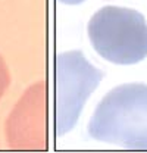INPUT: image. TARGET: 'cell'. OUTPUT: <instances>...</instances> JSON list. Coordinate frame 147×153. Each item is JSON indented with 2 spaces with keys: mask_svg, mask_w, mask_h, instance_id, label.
Wrapping results in <instances>:
<instances>
[{
  "mask_svg": "<svg viewBox=\"0 0 147 153\" xmlns=\"http://www.w3.org/2000/svg\"><path fill=\"white\" fill-rule=\"evenodd\" d=\"M87 131L97 141L147 150V85L129 82L110 90L97 105Z\"/></svg>",
  "mask_w": 147,
  "mask_h": 153,
  "instance_id": "6da1fadb",
  "label": "cell"
},
{
  "mask_svg": "<svg viewBox=\"0 0 147 153\" xmlns=\"http://www.w3.org/2000/svg\"><path fill=\"white\" fill-rule=\"evenodd\" d=\"M90 43L99 56L115 65H134L147 57V24L141 13L105 6L87 25Z\"/></svg>",
  "mask_w": 147,
  "mask_h": 153,
  "instance_id": "7a4b0ae2",
  "label": "cell"
},
{
  "mask_svg": "<svg viewBox=\"0 0 147 153\" xmlns=\"http://www.w3.org/2000/svg\"><path fill=\"white\" fill-rule=\"evenodd\" d=\"M53 72V128L56 137H62L75 127L88 97L105 74L78 50L57 55Z\"/></svg>",
  "mask_w": 147,
  "mask_h": 153,
  "instance_id": "3957f363",
  "label": "cell"
},
{
  "mask_svg": "<svg viewBox=\"0 0 147 153\" xmlns=\"http://www.w3.org/2000/svg\"><path fill=\"white\" fill-rule=\"evenodd\" d=\"M47 85L40 81L25 90L6 121V141L12 149L41 150L49 135Z\"/></svg>",
  "mask_w": 147,
  "mask_h": 153,
  "instance_id": "277c9868",
  "label": "cell"
},
{
  "mask_svg": "<svg viewBox=\"0 0 147 153\" xmlns=\"http://www.w3.org/2000/svg\"><path fill=\"white\" fill-rule=\"evenodd\" d=\"M9 84H10V74H9V69L6 66V62L0 56V99L3 97Z\"/></svg>",
  "mask_w": 147,
  "mask_h": 153,
  "instance_id": "5b68a950",
  "label": "cell"
},
{
  "mask_svg": "<svg viewBox=\"0 0 147 153\" xmlns=\"http://www.w3.org/2000/svg\"><path fill=\"white\" fill-rule=\"evenodd\" d=\"M60 3H63V4H69V6H74V4H79V3H82L84 0H59Z\"/></svg>",
  "mask_w": 147,
  "mask_h": 153,
  "instance_id": "8992f818",
  "label": "cell"
}]
</instances>
